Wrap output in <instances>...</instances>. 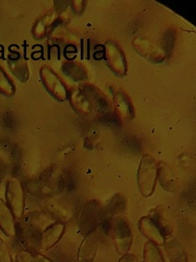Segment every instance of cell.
Instances as JSON below:
<instances>
[{
    "mask_svg": "<svg viewBox=\"0 0 196 262\" xmlns=\"http://www.w3.org/2000/svg\"><path fill=\"white\" fill-rule=\"evenodd\" d=\"M105 232L113 239L118 254L123 256L128 253L133 246L134 236L132 226H130L127 218L118 216L106 220Z\"/></svg>",
    "mask_w": 196,
    "mask_h": 262,
    "instance_id": "obj_1",
    "label": "cell"
},
{
    "mask_svg": "<svg viewBox=\"0 0 196 262\" xmlns=\"http://www.w3.org/2000/svg\"><path fill=\"white\" fill-rule=\"evenodd\" d=\"M159 164L156 159L149 154L142 157L138 169V185L144 198H149L154 194L158 182Z\"/></svg>",
    "mask_w": 196,
    "mask_h": 262,
    "instance_id": "obj_2",
    "label": "cell"
},
{
    "mask_svg": "<svg viewBox=\"0 0 196 262\" xmlns=\"http://www.w3.org/2000/svg\"><path fill=\"white\" fill-rule=\"evenodd\" d=\"M6 200L14 217H23L26 206V195L24 187L19 180L11 179L8 181L6 187Z\"/></svg>",
    "mask_w": 196,
    "mask_h": 262,
    "instance_id": "obj_3",
    "label": "cell"
},
{
    "mask_svg": "<svg viewBox=\"0 0 196 262\" xmlns=\"http://www.w3.org/2000/svg\"><path fill=\"white\" fill-rule=\"evenodd\" d=\"M40 79L49 94L57 101L63 102L69 98L67 86L58 77V75L49 67H42L40 69Z\"/></svg>",
    "mask_w": 196,
    "mask_h": 262,
    "instance_id": "obj_4",
    "label": "cell"
},
{
    "mask_svg": "<svg viewBox=\"0 0 196 262\" xmlns=\"http://www.w3.org/2000/svg\"><path fill=\"white\" fill-rule=\"evenodd\" d=\"M103 209L99 202L91 201L82 210L80 216V228L83 234L87 235L101 224L103 220Z\"/></svg>",
    "mask_w": 196,
    "mask_h": 262,
    "instance_id": "obj_5",
    "label": "cell"
},
{
    "mask_svg": "<svg viewBox=\"0 0 196 262\" xmlns=\"http://www.w3.org/2000/svg\"><path fill=\"white\" fill-rule=\"evenodd\" d=\"M104 54L107 67L117 76L124 77L127 73V61L118 43L115 41H107Z\"/></svg>",
    "mask_w": 196,
    "mask_h": 262,
    "instance_id": "obj_6",
    "label": "cell"
},
{
    "mask_svg": "<svg viewBox=\"0 0 196 262\" xmlns=\"http://www.w3.org/2000/svg\"><path fill=\"white\" fill-rule=\"evenodd\" d=\"M68 99L70 100V103H71L72 107L74 108V111L79 116H81L83 119H85L87 121H92L96 117H98L90 100L87 99V97L81 91L80 87L73 89L71 91V93L69 94Z\"/></svg>",
    "mask_w": 196,
    "mask_h": 262,
    "instance_id": "obj_7",
    "label": "cell"
},
{
    "mask_svg": "<svg viewBox=\"0 0 196 262\" xmlns=\"http://www.w3.org/2000/svg\"><path fill=\"white\" fill-rule=\"evenodd\" d=\"M80 89L87 97V99L90 100L97 116H104L111 112L110 100L97 86L92 84H84L80 86Z\"/></svg>",
    "mask_w": 196,
    "mask_h": 262,
    "instance_id": "obj_8",
    "label": "cell"
},
{
    "mask_svg": "<svg viewBox=\"0 0 196 262\" xmlns=\"http://www.w3.org/2000/svg\"><path fill=\"white\" fill-rule=\"evenodd\" d=\"M133 47L141 57L147 59L150 62L159 63L166 59L165 51L147 39L137 38L133 42Z\"/></svg>",
    "mask_w": 196,
    "mask_h": 262,
    "instance_id": "obj_9",
    "label": "cell"
},
{
    "mask_svg": "<svg viewBox=\"0 0 196 262\" xmlns=\"http://www.w3.org/2000/svg\"><path fill=\"white\" fill-rule=\"evenodd\" d=\"M99 247V238L94 231L87 234L78 251V262H94Z\"/></svg>",
    "mask_w": 196,
    "mask_h": 262,
    "instance_id": "obj_10",
    "label": "cell"
},
{
    "mask_svg": "<svg viewBox=\"0 0 196 262\" xmlns=\"http://www.w3.org/2000/svg\"><path fill=\"white\" fill-rule=\"evenodd\" d=\"M114 105L117 116L123 121H132L135 118V108L132 100L123 91H118L114 95Z\"/></svg>",
    "mask_w": 196,
    "mask_h": 262,
    "instance_id": "obj_11",
    "label": "cell"
},
{
    "mask_svg": "<svg viewBox=\"0 0 196 262\" xmlns=\"http://www.w3.org/2000/svg\"><path fill=\"white\" fill-rule=\"evenodd\" d=\"M139 230L141 234L148 239V242H152L157 246H164L165 237L161 233L158 226L154 223V221L147 215L143 216L138 224Z\"/></svg>",
    "mask_w": 196,
    "mask_h": 262,
    "instance_id": "obj_12",
    "label": "cell"
},
{
    "mask_svg": "<svg viewBox=\"0 0 196 262\" xmlns=\"http://www.w3.org/2000/svg\"><path fill=\"white\" fill-rule=\"evenodd\" d=\"M65 232V225L63 223H55L52 226L48 227L41 234L40 238V248L41 250L52 249Z\"/></svg>",
    "mask_w": 196,
    "mask_h": 262,
    "instance_id": "obj_13",
    "label": "cell"
},
{
    "mask_svg": "<svg viewBox=\"0 0 196 262\" xmlns=\"http://www.w3.org/2000/svg\"><path fill=\"white\" fill-rule=\"evenodd\" d=\"M164 247L170 262H188L187 253L176 237L169 236L165 238Z\"/></svg>",
    "mask_w": 196,
    "mask_h": 262,
    "instance_id": "obj_14",
    "label": "cell"
},
{
    "mask_svg": "<svg viewBox=\"0 0 196 262\" xmlns=\"http://www.w3.org/2000/svg\"><path fill=\"white\" fill-rule=\"evenodd\" d=\"M0 229L9 237L17 235L15 217L9 206L0 199Z\"/></svg>",
    "mask_w": 196,
    "mask_h": 262,
    "instance_id": "obj_15",
    "label": "cell"
},
{
    "mask_svg": "<svg viewBox=\"0 0 196 262\" xmlns=\"http://www.w3.org/2000/svg\"><path fill=\"white\" fill-rule=\"evenodd\" d=\"M127 205V200L122 193H116L113 198L107 203L105 209L103 210V217L105 220H110V218L118 217L122 214Z\"/></svg>",
    "mask_w": 196,
    "mask_h": 262,
    "instance_id": "obj_16",
    "label": "cell"
},
{
    "mask_svg": "<svg viewBox=\"0 0 196 262\" xmlns=\"http://www.w3.org/2000/svg\"><path fill=\"white\" fill-rule=\"evenodd\" d=\"M148 216L158 226V228L160 229L161 233L165 238L171 236L173 232V225L162 207H157L154 210H151Z\"/></svg>",
    "mask_w": 196,
    "mask_h": 262,
    "instance_id": "obj_17",
    "label": "cell"
},
{
    "mask_svg": "<svg viewBox=\"0 0 196 262\" xmlns=\"http://www.w3.org/2000/svg\"><path fill=\"white\" fill-rule=\"evenodd\" d=\"M159 178H160L161 185L165 190L173 192L178 189L179 180H178L177 174L174 173L173 170L164 162L159 165L158 179Z\"/></svg>",
    "mask_w": 196,
    "mask_h": 262,
    "instance_id": "obj_18",
    "label": "cell"
},
{
    "mask_svg": "<svg viewBox=\"0 0 196 262\" xmlns=\"http://www.w3.org/2000/svg\"><path fill=\"white\" fill-rule=\"evenodd\" d=\"M8 65L11 72L21 82H27L30 77L27 61L20 56H10L8 59Z\"/></svg>",
    "mask_w": 196,
    "mask_h": 262,
    "instance_id": "obj_19",
    "label": "cell"
},
{
    "mask_svg": "<svg viewBox=\"0 0 196 262\" xmlns=\"http://www.w3.org/2000/svg\"><path fill=\"white\" fill-rule=\"evenodd\" d=\"M62 72L75 81H83L89 79L90 74L83 64L75 61H68L62 64Z\"/></svg>",
    "mask_w": 196,
    "mask_h": 262,
    "instance_id": "obj_20",
    "label": "cell"
},
{
    "mask_svg": "<svg viewBox=\"0 0 196 262\" xmlns=\"http://www.w3.org/2000/svg\"><path fill=\"white\" fill-rule=\"evenodd\" d=\"M55 19H56V14L54 12L48 13L45 16H42L40 19H38L33 29L34 37L37 39L45 37L49 28L54 24Z\"/></svg>",
    "mask_w": 196,
    "mask_h": 262,
    "instance_id": "obj_21",
    "label": "cell"
},
{
    "mask_svg": "<svg viewBox=\"0 0 196 262\" xmlns=\"http://www.w3.org/2000/svg\"><path fill=\"white\" fill-rule=\"evenodd\" d=\"M144 262H165L160 247L152 242H147L144 246Z\"/></svg>",
    "mask_w": 196,
    "mask_h": 262,
    "instance_id": "obj_22",
    "label": "cell"
},
{
    "mask_svg": "<svg viewBox=\"0 0 196 262\" xmlns=\"http://www.w3.org/2000/svg\"><path fill=\"white\" fill-rule=\"evenodd\" d=\"M16 261L17 262H54L52 259H50L45 255L33 253L30 251H21L17 253Z\"/></svg>",
    "mask_w": 196,
    "mask_h": 262,
    "instance_id": "obj_23",
    "label": "cell"
},
{
    "mask_svg": "<svg viewBox=\"0 0 196 262\" xmlns=\"http://www.w3.org/2000/svg\"><path fill=\"white\" fill-rule=\"evenodd\" d=\"M16 90L13 82L9 79L8 75L0 68V94L7 97H12L15 94Z\"/></svg>",
    "mask_w": 196,
    "mask_h": 262,
    "instance_id": "obj_24",
    "label": "cell"
},
{
    "mask_svg": "<svg viewBox=\"0 0 196 262\" xmlns=\"http://www.w3.org/2000/svg\"><path fill=\"white\" fill-rule=\"evenodd\" d=\"M0 262H13L8 245L0 238Z\"/></svg>",
    "mask_w": 196,
    "mask_h": 262,
    "instance_id": "obj_25",
    "label": "cell"
},
{
    "mask_svg": "<svg viewBox=\"0 0 196 262\" xmlns=\"http://www.w3.org/2000/svg\"><path fill=\"white\" fill-rule=\"evenodd\" d=\"M118 262H139V261H138V257H137L135 254L127 253V254L123 255V256L118 260Z\"/></svg>",
    "mask_w": 196,
    "mask_h": 262,
    "instance_id": "obj_26",
    "label": "cell"
},
{
    "mask_svg": "<svg viewBox=\"0 0 196 262\" xmlns=\"http://www.w3.org/2000/svg\"><path fill=\"white\" fill-rule=\"evenodd\" d=\"M72 6L75 13H80L83 10L84 2H72Z\"/></svg>",
    "mask_w": 196,
    "mask_h": 262,
    "instance_id": "obj_27",
    "label": "cell"
}]
</instances>
